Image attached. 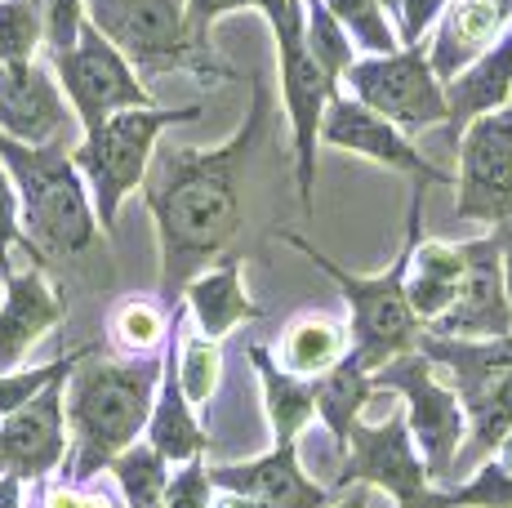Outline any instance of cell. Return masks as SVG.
I'll list each match as a JSON object with an SVG mask.
<instances>
[{
    "label": "cell",
    "instance_id": "obj_39",
    "mask_svg": "<svg viewBox=\"0 0 512 508\" xmlns=\"http://www.w3.org/2000/svg\"><path fill=\"white\" fill-rule=\"evenodd\" d=\"M23 246V223H18V192H14V179L5 174L0 165V281L14 272V250Z\"/></svg>",
    "mask_w": 512,
    "mask_h": 508
},
{
    "label": "cell",
    "instance_id": "obj_17",
    "mask_svg": "<svg viewBox=\"0 0 512 508\" xmlns=\"http://www.w3.org/2000/svg\"><path fill=\"white\" fill-rule=\"evenodd\" d=\"M214 491H236L259 508H330L334 491L312 482L299 464V442H277L259 459L236 464H205Z\"/></svg>",
    "mask_w": 512,
    "mask_h": 508
},
{
    "label": "cell",
    "instance_id": "obj_26",
    "mask_svg": "<svg viewBox=\"0 0 512 508\" xmlns=\"http://www.w3.org/2000/svg\"><path fill=\"white\" fill-rule=\"evenodd\" d=\"M343 353H348V335H343L339 321L308 312V317H294L285 326L277 344V366L299 379H321L330 366H339Z\"/></svg>",
    "mask_w": 512,
    "mask_h": 508
},
{
    "label": "cell",
    "instance_id": "obj_23",
    "mask_svg": "<svg viewBox=\"0 0 512 508\" xmlns=\"http://www.w3.org/2000/svg\"><path fill=\"white\" fill-rule=\"evenodd\" d=\"M179 304L187 308V317L196 321L205 339H223L232 335L241 321H259L263 308L250 299L245 290V263L236 254H223L210 272H196L183 286Z\"/></svg>",
    "mask_w": 512,
    "mask_h": 508
},
{
    "label": "cell",
    "instance_id": "obj_40",
    "mask_svg": "<svg viewBox=\"0 0 512 508\" xmlns=\"http://www.w3.org/2000/svg\"><path fill=\"white\" fill-rule=\"evenodd\" d=\"M450 0H397V14H392V27H397L401 45H423V36L432 32V23L441 18Z\"/></svg>",
    "mask_w": 512,
    "mask_h": 508
},
{
    "label": "cell",
    "instance_id": "obj_30",
    "mask_svg": "<svg viewBox=\"0 0 512 508\" xmlns=\"http://www.w3.org/2000/svg\"><path fill=\"white\" fill-rule=\"evenodd\" d=\"M107 473H112L116 486H121L125 508H161L165 482H170V464H165L143 437L134 446H125V451L107 464Z\"/></svg>",
    "mask_w": 512,
    "mask_h": 508
},
{
    "label": "cell",
    "instance_id": "obj_43",
    "mask_svg": "<svg viewBox=\"0 0 512 508\" xmlns=\"http://www.w3.org/2000/svg\"><path fill=\"white\" fill-rule=\"evenodd\" d=\"M330 508H370V486H343V491H334Z\"/></svg>",
    "mask_w": 512,
    "mask_h": 508
},
{
    "label": "cell",
    "instance_id": "obj_16",
    "mask_svg": "<svg viewBox=\"0 0 512 508\" xmlns=\"http://www.w3.org/2000/svg\"><path fill=\"white\" fill-rule=\"evenodd\" d=\"M423 330L428 335H450V339L512 335V304L504 290V268H499L495 237L464 241V286H459V299L450 304L446 317H437Z\"/></svg>",
    "mask_w": 512,
    "mask_h": 508
},
{
    "label": "cell",
    "instance_id": "obj_31",
    "mask_svg": "<svg viewBox=\"0 0 512 508\" xmlns=\"http://www.w3.org/2000/svg\"><path fill=\"white\" fill-rule=\"evenodd\" d=\"M303 45H308L312 63L326 72L330 85H343L348 67L357 63V45L343 32V23L330 14L321 0H303Z\"/></svg>",
    "mask_w": 512,
    "mask_h": 508
},
{
    "label": "cell",
    "instance_id": "obj_21",
    "mask_svg": "<svg viewBox=\"0 0 512 508\" xmlns=\"http://www.w3.org/2000/svg\"><path fill=\"white\" fill-rule=\"evenodd\" d=\"M446 94V125H450V143L468 130L477 116L504 112L512 103V23L504 27L490 50H481L459 76H450L441 85Z\"/></svg>",
    "mask_w": 512,
    "mask_h": 508
},
{
    "label": "cell",
    "instance_id": "obj_11",
    "mask_svg": "<svg viewBox=\"0 0 512 508\" xmlns=\"http://www.w3.org/2000/svg\"><path fill=\"white\" fill-rule=\"evenodd\" d=\"M352 99L383 121H392L401 134H423L432 125H446V94L432 76L423 45H401L392 54H366L348 67Z\"/></svg>",
    "mask_w": 512,
    "mask_h": 508
},
{
    "label": "cell",
    "instance_id": "obj_29",
    "mask_svg": "<svg viewBox=\"0 0 512 508\" xmlns=\"http://www.w3.org/2000/svg\"><path fill=\"white\" fill-rule=\"evenodd\" d=\"M174 375H179V388H183L187 402H192V406H210L214 393H219V379H223V348H219V339H205L201 330L183 335V326H179V335H174Z\"/></svg>",
    "mask_w": 512,
    "mask_h": 508
},
{
    "label": "cell",
    "instance_id": "obj_41",
    "mask_svg": "<svg viewBox=\"0 0 512 508\" xmlns=\"http://www.w3.org/2000/svg\"><path fill=\"white\" fill-rule=\"evenodd\" d=\"M495 246H499V268H504V290H508V304H512V214L504 223H495Z\"/></svg>",
    "mask_w": 512,
    "mask_h": 508
},
{
    "label": "cell",
    "instance_id": "obj_19",
    "mask_svg": "<svg viewBox=\"0 0 512 508\" xmlns=\"http://www.w3.org/2000/svg\"><path fill=\"white\" fill-rule=\"evenodd\" d=\"M67 299L63 290L49 286L45 268L32 263L23 272H9L0 281V375L18 370V361L27 357V348L54 326H63Z\"/></svg>",
    "mask_w": 512,
    "mask_h": 508
},
{
    "label": "cell",
    "instance_id": "obj_27",
    "mask_svg": "<svg viewBox=\"0 0 512 508\" xmlns=\"http://www.w3.org/2000/svg\"><path fill=\"white\" fill-rule=\"evenodd\" d=\"M374 402V384H370V370H361L357 361L343 353L339 366H330L326 375L317 379V397H312V415L321 419V424L330 428V437L339 442H348L352 424L361 419V410Z\"/></svg>",
    "mask_w": 512,
    "mask_h": 508
},
{
    "label": "cell",
    "instance_id": "obj_14",
    "mask_svg": "<svg viewBox=\"0 0 512 508\" xmlns=\"http://www.w3.org/2000/svg\"><path fill=\"white\" fill-rule=\"evenodd\" d=\"M321 143L352 156H366V161L383 165V170H397L406 179H415L419 188H450V170H437L428 161L410 134H401L392 121H383L379 112L361 107L352 94H334L326 116H321Z\"/></svg>",
    "mask_w": 512,
    "mask_h": 508
},
{
    "label": "cell",
    "instance_id": "obj_10",
    "mask_svg": "<svg viewBox=\"0 0 512 508\" xmlns=\"http://www.w3.org/2000/svg\"><path fill=\"white\" fill-rule=\"evenodd\" d=\"M49 63H54V81H58V90H63V99L76 112V121H81L85 134L116 112L156 103L152 90L143 85V76L125 63V54L98 32L90 18L81 23V36H76L72 50L49 54Z\"/></svg>",
    "mask_w": 512,
    "mask_h": 508
},
{
    "label": "cell",
    "instance_id": "obj_18",
    "mask_svg": "<svg viewBox=\"0 0 512 508\" xmlns=\"http://www.w3.org/2000/svg\"><path fill=\"white\" fill-rule=\"evenodd\" d=\"M72 121L54 72L41 63H0V134L27 148L58 143Z\"/></svg>",
    "mask_w": 512,
    "mask_h": 508
},
{
    "label": "cell",
    "instance_id": "obj_8",
    "mask_svg": "<svg viewBox=\"0 0 512 508\" xmlns=\"http://www.w3.org/2000/svg\"><path fill=\"white\" fill-rule=\"evenodd\" d=\"M370 384L374 393H397L406 402L401 415H406L410 442H415V451L423 459V473H428L432 486H446L455 477V459L464 451V433H468L464 406L450 393V384H441L432 361L419 348L383 361L370 375Z\"/></svg>",
    "mask_w": 512,
    "mask_h": 508
},
{
    "label": "cell",
    "instance_id": "obj_46",
    "mask_svg": "<svg viewBox=\"0 0 512 508\" xmlns=\"http://www.w3.org/2000/svg\"><path fill=\"white\" fill-rule=\"evenodd\" d=\"M374 5H379V9H383V14H388V18H392V14H397V0H374Z\"/></svg>",
    "mask_w": 512,
    "mask_h": 508
},
{
    "label": "cell",
    "instance_id": "obj_7",
    "mask_svg": "<svg viewBox=\"0 0 512 508\" xmlns=\"http://www.w3.org/2000/svg\"><path fill=\"white\" fill-rule=\"evenodd\" d=\"M415 348L432 361V370L450 375V393L459 397L464 419L472 424L468 451L459 459H486L512 433V335L450 339L419 330Z\"/></svg>",
    "mask_w": 512,
    "mask_h": 508
},
{
    "label": "cell",
    "instance_id": "obj_5",
    "mask_svg": "<svg viewBox=\"0 0 512 508\" xmlns=\"http://www.w3.org/2000/svg\"><path fill=\"white\" fill-rule=\"evenodd\" d=\"M201 116V103L192 107H130V112L107 116L103 125H94L81 143L72 148V165L81 170L85 188H90V205L98 232H116V219H121V205L130 192L143 188V174L152 165V152L161 143V134L170 125L196 121Z\"/></svg>",
    "mask_w": 512,
    "mask_h": 508
},
{
    "label": "cell",
    "instance_id": "obj_34",
    "mask_svg": "<svg viewBox=\"0 0 512 508\" xmlns=\"http://www.w3.org/2000/svg\"><path fill=\"white\" fill-rule=\"evenodd\" d=\"M94 353V344L90 348H72V353H63V357H54V361H45V366H27V370H5L0 375V419L5 415H14L18 406H27L41 388H49L54 379H67L76 366H81L85 357Z\"/></svg>",
    "mask_w": 512,
    "mask_h": 508
},
{
    "label": "cell",
    "instance_id": "obj_35",
    "mask_svg": "<svg viewBox=\"0 0 512 508\" xmlns=\"http://www.w3.org/2000/svg\"><path fill=\"white\" fill-rule=\"evenodd\" d=\"M45 45L41 18L27 0H0V63H36Z\"/></svg>",
    "mask_w": 512,
    "mask_h": 508
},
{
    "label": "cell",
    "instance_id": "obj_1",
    "mask_svg": "<svg viewBox=\"0 0 512 508\" xmlns=\"http://www.w3.org/2000/svg\"><path fill=\"white\" fill-rule=\"evenodd\" d=\"M272 121V85L250 76V112L219 148H156L143 174V201L161 246V304L174 308L183 286L223 259L241 232V183Z\"/></svg>",
    "mask_w": 512,
    "mask_h": 508
},
{
    "label": "cell",
    "instance_id": "obj_22",
    "mask_svg": "<svg viewBox=\"0 0 512 508\" xmlns=\"http://www.w3.org/2000/svg\"><path fill=\"white\" fill-rule=\"evenodd\" d=\"M512 18L504 14L499 5H490V0H450L446 9H441V18L432 27V45L423 54H428V67L432 76H437L441 85L450 81V76H459L464 67L477 58L481 50H490V45L504 36V27Z\"/></svg>",
    "mask_w": 512,
    "mask_h": 508
},
{
    "label": "cell",
    "instance_id": "obj_47",
    "mask_svg": "<svg viewBox=\"0 0 512 508\" xmlns=\"http://www.w3.org/2000/svg\"><path fill=\"white\" fill-rule=\"evenodd\" d=\"M27 508H36V504H27Z\"/></svg>",
    "mask_w": 512,
    "mask_h": 508
},
{
    "label": "cell",
    "instance_id": "obj_4",
    "mask_svg": "<svg viewBox=\"0 0 512 508\" xmlns=\"http://www.w3.org/2000/svg\"><path fill=\"white\" fill-rule=\"evenodd\" d=\"M423 192L415 183V192H410V214H406V241H401L397 259H392L388 272H379V277H357V272H348L343 263H334L330 254H321L312 246L308 237H299V232H277L290 250H299L308 263H317L321 272L339 286V295L348 299V357L357 361L361 370H379L383 361H392L397 353H410L419 339V321L415 312L406 304V268H410V254L423 241Z\"/></svg>",
    "mask_w": 512,
    "mask_h": 508
},
{
    "label": "cell",
    "instance_id": "obj_36",
    "mask_svg": "<svg viewBox=\"0 0 512 508\" xmlns=\"http://www.w3.org/2000/svg\"><path fill=\"white\" fill-rule=\"evenodd\" d=\"M41 18V32H45V50L58 54V50H72L76 36H81V23H85V0H27Z\"/></svg>",
    "mask_w": 512,
    "mask_h": 508
},
{
    "label": "cell",
    "instance_id": "obj_32",
    "mask_svg": "<svg viewBox=\"0 0 512 508\" xmlns=\"http://www.w3.org/2000/svg\"><path fill=\"white\" fill-rule=\"evenodd\" d=\"M423 508H512V473L499 459H486L468 482L428 486Z\"/></svg>",
    "mask_w": 512,
    "mask_h": 508
},
{
    "label": "cell",
    "instance_id": "obj_15",
    "mask_svg": "<svg viewBox=\"0 0 512 508\" xmlns=\"http://www.w3.org/2000/svg\"><path fill=\"white\" fill-rule=\"evenodd\" d=\"M67 379H54L49 388L0 419V473L23 477L27 486L45 482L67 459V415H63Z\"/></svg>",
    "mask_w": 512,
    "mask_h": 508
},
{
    "label": "cell",
    "instance_id": "obj_33",
    "mask_svg": "<svg viewBox=\"0 0 512 508\" xmlns=\"http://www.w3.org/2000/svg\"><path fill=\"white\" fill-rule=\"evenodd\" d=\"M321 5L330 9L334 18L343 23V32L352 36V45L366 54H392L401 50L397 41V27H392V18L383 14L374 0H321Z\"/></svg>",
    "mask_w": 512,
    "mask_h": 508
},
{
    "label": "cell",
    "instance_id": "obj_38",
    "mask_svg": "<svg viewBox=\"0 0 512 508\" xmlns=\"http://www.w3.org/2000/svg\"><path fill=\"white\" fill-rule=\"evenodd\" d=\"M241 9H254V0H183V18H187V41L201 54H214V23L223 14H241Z\"/></svg>",
    "mask_w": 512,
    "mask_h": 508
},
{
    "label": "cell",
    "instance_id": "obj_2",
    "mask_svg": "<svg viewBox=\"0 0 512 508\" xmlns=\"http://www.w3.org/2000/svg\"><path fill=\"white\" fill-rule=\"evenodd\" d=\"M165 348V344H161ZM161 379L156 357H98L90 353L67 375L63 415H67V459L58 468L63 482H94L107 473L125 446H134L147 428V410Z\"/></svg>",
    "mask_w": 512,
    "mask_h": 508
},
{
    "label": "cell",
    "instance_id": "obj_44",
    "mask_svg": "<svg viewBox=\"0 0 512 508\" xmlns=\"http://www.w3.org/2000/svg\"><path fill=\"white\" fill-rule=\"evenodd\" d=\"M210 508H259V504H254V500H245V495H236V491H214Z\"/></svg>",
    "mask_w": 512,
    "mask_h": 508
},
{
    "label": "cell",
    "instance_id": "obj_9",
    "mask_svg": "<svg viewBox=\"0 0 512 508\" xmlns=\"http://www.w3.org/2000/svg\"><path fill=\"white\" fill-rule=\"evenodd\" d=\"M272 45H277V90L290 125V152H294V192H299L303 214L312 219V188H317V148H321V116L339 85L326 81L303 45V0L285 14L268 18Z\"/></svg>",
    "mask_w": 512,
    "mask_h": 508
},
{
    "label": "cell",
    "instance_id": "obj_20",
    "mask_svg": "<svg viewBox=\"0 0 512 508\" xmlns=\"http://www.w3.org/2000/svg\"><path fill=\"white\" fill-rule=\"evenodd\" d=\"M183 304L170 308V330H165V348H161V379H156V397L152 410H147V428H143V442L152 446L165 464H187V459L210 451V437L205 428L196 424L192 402L183 397L179 375H174V335L183 326Z\"/></svg>",
    "mask_w": 512,
    "mask_h": 508
},
{
    "label": "cell",
    "instance_id": "obj_13",
    "mask_svg": "<svg viewBox=\"0 0 512 508\" xmlns=\"http://www.w3.org/2000/svg\"><path fill=\"white\" fill-rule=\"evenodd\" d=\"M343 459L339 477L330 482V491H343V486H379L397 508H423V495H428V473H423V459L410 442L406 415H392L383 424H352L348 442H343Z\"/></svg>",
    "mask_w": 512,
    "mask_h": 508
},
{
    "label": "cell",
    "instance_id": "obj_6",
    "mask_svg": "<svg viewBox=\"0 0 512 508\" xmlns=\"http://www.w3.org/2000/svg\"><path fill=\"white\" fill-rule=\"evenodd\" d=\"M85 18L125 54V63L143 76L187 72L201 81H232L236 67L219 54H201L187 41L183 0H85Z\"/></svg>",
    "mask_w": 512,
    "mask_h": 508
},
{
    "label": "cell",
    "instance_id": "obj_28",
    "mask_svg": "<svg viewBox=\"0 0 512 508\" xmlns=\"http://www.w3.org/2000/svg\"><path fill=\"white\" fill-rule=\"evenodd\" d=\"M170 330V308L152 295H125L107 312V344L121 357H156Z\"/></svg>",
    "mask_w": 512,
    "mask_h": 508
},
{
    "label": "cell",
    "instance_id": "obj_45",
    "mask_svg": "<svg viewBox=\"0 0 512 508\" xmlns=\"http://www.w3.org/2000/svg\"><path fill=\"white\" fill-rule=\"evenodd\" d=\"M299 0H254V14H263V18H277L285 14V9H294Z\"/></svg>",
    "mask_w": 512,
    "mask_h": 508
},
{
    "label": "cell",
    "instance_id": "obj_24",
    "mask_svg": "<svg viewBox=\"0 0 512 508\" xmlns=\"http://www.w3.org/2000/svg\"><path fill=\"white\" fill-rule=\"evenodd\" d=\"M459 286H464V246L419 241L406 268V304L419 326H432L437 317H446L450 304L459 299Z\"/></svg>",
    "mask_w": 512,
    "mask_h": 508
},
{
    "label": "cell",
    "instance_id": "obj_37",
    "mask_svg": "<svg viewBox=\"0 0 512 508\" xmlns=\"http://www.w3.org/2000/svg\"><path fill=\"white\" fill-rule=\"evenodd\" d=\"M214 500V486H210V473H205V459H187L170 473L165 482V500L161 508H210Z\"/></svg>",
    "mask_w": 512,
    "mask_h": 508
},
{
    "label": "cell",
    "instance_id": "obj_12",
    "mask_svg": "<svg viewBox=\"0 0 512 508\" xmlns=\"http://www.w3.org/2000/svg\"><path fill=\"white\" fill-rule=\"evenodd\" d=\"M455 219L459 223H504L512 214V107L477 116L455 139Z\"/></svg>",
    "mask_w": 512,
    "mask_h": 508
},
{
    "label": "cell",
    "instance_id": "obj_42",
    "mask_svg": "<svg viewBox=\"0 0 512 508\" xmlns=\"http://www.w3.org/2000/svg\"><path fill=\"white\" fill-rule=\"evenodd\" d=\"M0 508H27V482L0 473Z\"/></svg>",
    "mask_w": 512,
    "mask_h": 508
},
{
    "label": "cell",
    "instance_id": "obj_3",
    "mask_svg": "<svg viewBox=\"0 0 512 508\" xmlns=\"http://www.w3.org/2000/svg\"><path fill=\"white\" fill-rule=\"evenodd\" d=\"M0 165L14 179L18 223H23V250L32 263H76L94 250L98 219L90 205L81 170L63 143L27 148L0 134Z\"/></svg>",
    "mask_w": 512,
    "mask_h": 508
},
{
    "label": "cell",
    "instance_id": "obj_25",
    "mask_svg": "<svg viewBox=\"0 0 512 508\" xmlns=\"http://www.w3.org/2000/svg\"><path fill=\"white\" fill-rule=\"evenodd\" d=\"M250 366L259 370L263 406H268V424L277 442H299V433L312 419V397H317V379H299L277 366V357L263 344H250Z\"/></svg>",
    "mask_w": 512,
    "mask_h": 508
}]
</instances>
